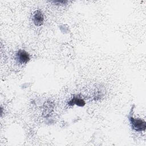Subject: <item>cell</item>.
<instances>
[{
  "instance_id": "cell-1",
  "label": "cell",
  "mask_w": 146,
  "mask_h": 146,
  "mask_svg": "<svg viewBox=\"0 0 146 146\" xmlns=\"http://www.w3.org/2000/svg\"><path fill=\"white\" fill-rule=\"evenodd\" d=\"M129 120L132 129L138 132L145 131L146 128V123L144 120L140 119H135L132 116L129 117Z\"/></svg>"
},
{
  "instance_id": "cell-2",
  "label": "cell",
  "mask_w": 146,
  "mask_h": 146,
  "mask_svg": "<svg viewBox=\"0 0 146 146\" xmlns=\"http://www.w3.org/2000/svg\"><path fill=\"white\" fill-rule=\"evenodd\" d=\"M16 59L19 63L25 64L30 60V56L26 51L20 50L16 54Z\"/></svg>"
},
{
  "instance_id": "cell-3",
  "label": "cell",
  "mask_w": 146,
  "mask_h": 146,
  "mask_svg": "<svg viewBox=\"0 0 146 146\" xmlns=\"http://www.w3.org/2000/svg\"><path fill=\"white\" fill-rule=\"evenodd\" d=\"M33 20L35 25L38 26H41L44 21V17L42 12L39 10L35 11L33 15Z\"/></svg>"
},
{
  "instance_id": "cell-4",
  "label": "cell",
  "mask_w": 146,
  "mask_h": 146,
  "mask_svg": "<svg viewBox=\"0 0 146 146\" xmlns=\"http://www.w3.org/2000/svg\"><path fill=\"white\" fill-rule=\"evenodd\" d=\"M68 104L70 106H72L74 104H76L78 106L82 107L85 105V102L83 99H82L80 98L74 97V98H72L71 99V100H70V102H69Z\"/></svg>"
}]
</instances>
